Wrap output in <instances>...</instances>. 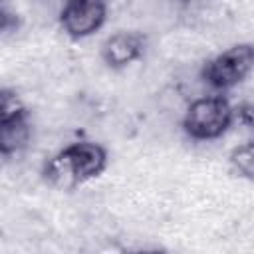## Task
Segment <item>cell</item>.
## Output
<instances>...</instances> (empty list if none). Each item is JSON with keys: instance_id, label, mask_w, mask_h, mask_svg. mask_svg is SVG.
<instances>
[{"instance_id": "obj_5", "label": "cell", "mask_w": 254, "mask_h": 254, "mask_svg": "<svg viewBox=\"0 0 254 254\" xmlns=\"http://www.w3.org/2000/svg\"><path fill=\"white\" fill-rule=\"evenodd\" d=\"M107 10V0H64L58 22L67 38L85 40L103 28Z\"/></svg>"}, {"instance_id": "obj_9", "label": "cell", "mask_w": 254, "mask_h": 254, "mask_svg": "<svg viewBox=\"0 0 254 254\" xmlns=\"http://www.w3.org/2000/svg\"><path fill=\"white\" fill-rule=\"evenodd\" d=\"M181 2H185V4H190V2H196V0H181Z\"/></svg>"}, {"instance_id": "obj_6", "label": "cell", "mask_w": 254, "mask_h": 254, "mask_svg": "<svg viewBox=\"0 0 254 254\" xmlns=\"http://www.w3.org/2000/svg\"><path fill=\"white\" fill-rule=\"evenodd\" d=\"M147 52V36L139 30H117L109 34L99 48L101 62L113 71L127 69Z\"/></svg>"}, {"instance_id": "obj_2", "label": "cell", "mask_w": 254, "mask_h": 254, "mask_svg": "<svg viewBox=\"0 0 254 254\" xmlns=\"http://www.w3.org/2000/svg\"><path fill=\"white\" fill-rule=\"evenodd\" d=\"M234 119V105L228 101V97L214 91L189 103L181 119V129L192 141H216L226 135Z\"/></svg>"}, {"instance_id": "obj_3", "label": "cell", "mask_w": 254, "mask_h": 254, "mask_svg": "<svg viewBox=\"0 0 254 254\" xmlns=\"http://www.w3.org/2000/svg\"><path fill=\"white\" fill-rule=\"evenodd\" d=\"M254 69V44L238 42L210 56L200 65V79L216 93H224L240 85Z\"/></svg>"}, {"instance_id": "obj_7", "label": "cell", "mask_w": 254, "mask_h": 254, "mask_svg": "<svg viewBox=\"0 0 254 254\" xmlns=\"http://www.w3.org/2000/svg\"><path fill=\"white\" fill-rule=\"evenodd\" d=\"M230 167L242 177L254 183V141H248L244 145H238L228 155Z\"/></svg>"}, {"instance_id": "obj_1", "label": "cell", "mask_w": 254, "mask_h": 254, "mask_svg": "<svg viewBox=\"0 0 254 254\" xmlns=\"http://www.w3.org/2000/svg\"><path fill=\"white\" fill-rule=\"evenodd\" d=\"M109 163L107 149L89 139H77L54 153L42 167V179L60 190H73L97 179Z\"/></svg>"}, {"instance_id": "obj_8", "label": "cell", "mask_w": 254, "mask_h": 254, "mask_svg": "<svg viewBox=\"0 0 254 254\" xmlns=\"http://www.w3.org/2000/svg\"><path fill=\"white\" fill-rule=\"evenodd\" d=\"M234 113H236V119L246 125L248 129L254 131V101H242L234 107Z\"/></svg>"}, {"instance_id": "obj_4", "label": "cell", "mask_w": 254, "mask_h": 254, "mask_svg": "<svg viewBox=\"0 0 254 254\" xmlns=\"http://www.w3.org/2000/svg\"><path fill=\"white\" fill-rule=\"evenodd\" d=\"M32 141V117L16 89L0 91V153L4 161L20 155Z\"/></svg>"}]
</instances>
